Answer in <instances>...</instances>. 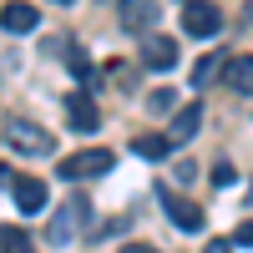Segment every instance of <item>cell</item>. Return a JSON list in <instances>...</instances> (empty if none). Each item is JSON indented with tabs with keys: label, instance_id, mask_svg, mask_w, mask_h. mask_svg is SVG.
Returning a JSON list of instances; mask_svg holds the SVG:
<instances>
[{
	"label": "cell",
	"instance_id": "6da1fadb",
	"mask_svg": "<svg viewBox=\"0 0 253 253\" xmlns=\"http://www.w3.org/2000/svg\"><path fill=\"white\" fill-rule=\"evenodd\" d=\"M112 152L107 147H86V152H71V157H61L56 162V177L61 182H86V177H101V172H112Z\"/></svg>",
	"mask_w": 253,
	"mask_h": 253
},
{
	"label": "cell",
	"instance_id": "7a4b0ae2",
	"mask_svg": "<svg viewBox=\"0 0 253 253\" xmlns=\"http://www.w3.org/2000/svg\"><path fill=\"white\" fill-rule=\"evenodd\" d=\"M5 142L15 147L20 157H51V152H56V137L46 132V126L26 122V117H10V122H5Z\"/></svg>",
	"mask_w": 253,
	"mask_h": 253
},
{
	"label": "cell",
	"instance_id": "3957f363",
	"mask_svg": "<svg viewBox=\"0 0 253 253\" xmlns=\"http://www.w3.org/2000/svg\"><path fill=\"white\" fill-rule=\"evenodd\" d=\"M86 218H91V203H86V198H66V203H61L56 213H51V228H46V238H51L56 248H66V243L81 233V228H86Z\"/></svg>",
	"mask_w": 253,
	"mask_h": 253
},
{
	"label": "cell",
	"instance_id": "277c9868",
	"mask_svg": "<svg viewBox=\"0 0 253 253\" xmlns=\"http://www.w3.org/2000/svg\"><path fill=\"white\" fill-rule=\"evenodd\" d=\"M182 31L198 36V41L218 36V31H223V10L213 5V0H187V5H182Z\"/></svg>",
	"mask_w": 253,
	"mask_h": 253
},
{
	"label": "cell",
	"instance_id": "5b68a950",
	"mask_svg": "<svg viewBox=\"0 0 253 253\" xmlns=\"http://www.w3.org/2000/svg\"><path fill=\"white\" fill-rule=\"evenodd\" d=\"M157 15H162L157 0H122V5H117V26L126 36H147V31L157 26Z\"/></svg>",
	"mask_w": 253,
	"mask_h": 253
},
{
	"label": "cell",
	"instance_id": "8992f818",
	"mask_svg": "<svg viewBox=\"0 0 253 253\" xmlns=\"http://www.w3.org/2000/svg\"><path fill=\"white\" fill-rule=\"evenodd\" d=\"M162 208H167V218H172L177 228H182V233H198V228L208 223V213H203V208L193 203V198H182V193H172V187H162Z\"/></svg>",
	"mask_w": 253,
	"mask_h": 253
},
{
	"label": "cell",
	"instance_id": "52a82bcc",
	"mask_svg": "<svg viewBox=\"0 0 253 253\" xmlns=\"http://www.w3.org/2000/svg\"><path fill=\"white\" fill-rule=\"evenodd\" d=\"M142 66H152V71H172V66H177V41L147 31V36H142Z\"/></svg>",
	"mask_w": 253,
	"mask_h": 253
},
{
	"label": "cell",
	"instance_id": "ba28073f",
	"mask_svg": "<svg viewBox=\"0 0 253 253\" xmlns=\"http://www.w3.org/2000/svg\"><path fill=\"white\" fill-rule=\"evenodd\" d=\"M66 122H71V132H86V137L101 126V112H96L91 91H71L66 96Z\"/></svg>",
	"mask_w": 253,
	"mask_h": 253
},
{
	"label": "cell",
	"instance_id": "9c48e42d",
	"mask_svg": "<svg viewBox=\"0 0 253 253\" xmlns=\"http://www.w3.org/2000/svg\"><path fill=\"white\" fill-rule=\"evenodd\" d=\"M10 193H15V208L26 218L46 213V182H41V177H10Z\"/></svg>",
	"mask_w": 253,
	"mask_h": 253
},
{
	"label": "cell",
	"instance_id": "30bf717a",
	"mask_svg": "<svg viewBox=\"0 0 253 253\" xmlns=\"http://www.w3.org/2000/svg\"><path fill=\"white\" fill-rule=\"evenodd\" d=\"M0 26H5L10 36H31L41 26V10L26 5V0H5V5H0Z\"/></svg>",
	"mask_w": 253,
	"mask_h": 253
},
{
	"label": "cell",
	"instance_id": "8fae6325",
	"mask_svg": "<svg viewBox=\"0 0 253 253\" xmlns=\"http://www.w3.org/2000/svg\"><path fill=\"white\" fill-rule=\"evenodd\" d=\"M66 66H71V76H76V86H81V91H96V86H101V76H96V66H91V56L81 51V46L66 51Z\"/></svg>",
	"mask_w": 253,
	"mask_h": 253
},
{
	"label": "cell",
	"instance_id": "7c38bea8",
	"mask_svg": "<svg viewBox=\"0 0 253 253\" xmlns=\"http://www.w3.org/2000/svg\"><path fill=\"white\" fill-rule=\"evenodd\" d=\"M132 152L147 157V162H167V152H172V137H167V132H142V137H132Z\"/></svg>",
	"mask_w": 253,
	"mask_h": 253
},
{
	"label": "cell",
	"instance_id": "4fadbf2b",
	"mask_svg": "<svg viewBox=\"0 0 253 253\" xmlns=\"http://www.w3.org/2000/svg\"><path fill=\"white\" fill-rule=\"evenodd\" d=\"M198 126H203V107L193 101V107H182V112L172 117V126H167V137H172V147H177V142H193V137H198Z\"/></svg>",
	"mask_w": 253,
	"mask_h": 253
},
{
	"label": "cell",
	"instance_id": "5bb4252c",
	"mask_svg": "<svg viewBox=\"0 0 253 253\" xmlns=\"http://www.w3.org/2000/svg\"><path fill=\"white\" fill-rule=\"evenodd\" d=\"M223 71H228V86H233V91L253 96V56H228Z\"/></svg>",
	"mask_w": 253,
	"mask_h": 253
},
{
	"label": "cell",
	"instance_id": "9a60e30c",
	"mask_svg": "<svg viewBox=\"0 0 253 253\" xmlns=\"http://www.w3.org/2000/svg\"><path fill=\"white\" fill-rule=\"evenodd\" d=\"M0 253H36V243H31V233H26V228L5 223V228H0Z\"/></svg>",
	"mask_w": 253,
	"mask_h": 253
},
{
	"label": "cell",
	"instance_id": "2e32d148",
	"mask_svg": "<svg viewBox=\"0 0 253 253\" xmlns=\"http://www.w3.org/2000/svg\"><path fill=\"white\" fill-rule=\"evenodd\" d=\"M223 51H208L203 61H198V71H193V86H208V81H213V71H223Z\"/></svg>",
	"mask_w": 253,
	"mask_h": 253
},
{
	"label": "cell",
	"instance_id": "e0dca14e",
	"mask_svg": "<svg viewBox=\"0 0 253 253\" xmlns=\"http://www.w3.org/2000/svg\"><path fill=\"white\" fill-rule=\"evenodd\" d=\"M213 182H218V187L238 182V167H233V162H218V167H213Z\"/></svg>",
	"mask_w": 253,
	"mask_h": 253
},
{
	"label": "cell",
	"instance_id": "ac0fdd59",
	"mask_svg": "<svg viewBox=\"0 0 253 253\" xmlns=\"http://www.w3.org/2000/svg\"><path fill=\"white\" fill-rule=\"evenodd\" d=\"M233 243H238V248H253V218H248V223H238V228H233Z\"/></svg>",
	"mask_w": 253,
	"mask_h": 253
},
{
	"label": "cell",
	"instance_id": "d6986e66",
	"mask_svg": "<svg viewBox=\"0 0 253 253\" xmlns=\"http://www.w3.org/2000/svg\"><path fill=\"white\" fill-rule=\"evenodd\" d=\"M152 112H172V91H152Z\"/></svg>",
	"mask_w": 253,
	"mask_h": 253
},
{
	"label": "cell",
	"instance_id": "ffe728a7",
	"mask_svg": "<svg viewBox=\"0 0 253 253\" xmlns=\"http://www.w3.org/2000/svg\"><path fill=\"white\" fill-rule=\"evenodd\" d=\"M203 253H233V243H228V238H213V243H208Z\"/></svg>",
	"mask_w": 253,
	"mask_h": 253
},
{
	"label": "cell",
	"instance_id": "44dd1931",
	"mask_svg": "<svg viewBox=\"0 0 253 253\" xmlns=\"http://www.w3.org/2000/svg\"><path fill=\"white\" fill-rule=\"evenodd\" d=\"M122 253H157V248H147V243H122Z\"/></svg>",
	"mask_w": 253,
	"mask_h": 253
},
{
	"label": "cell",
	"instance_id": "7402d4cb",
	"mask_svg": "<svg viewBox=\"0 0 253 253\" xmlns=\"http://www.w3.org/2000/svg\"><path fill=\"white\" fill-rule=\"evenodd\" d=\"M0 187H10V167L5 162H0Z\"/></svg>",
	"mask_w": 253,
	"mask_h": 253
},
{
	"label": "cell",
	"instance_id": "603a6c76",
	"mask_svg": "<svg viewBox=\"0 0 253 253\" xmlns=\"http://www.w3.org/2000/svg\"><path fill=\"white\" fill-rule=\"evenodd\" d=\"M51 5H76V0H51Z\"/></svg>",
	"mask_w": 253,
	"mask_h": 253
}]
</instances>
